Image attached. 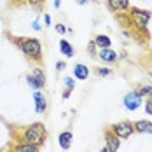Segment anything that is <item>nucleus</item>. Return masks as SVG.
Instances as JSON below:
<instances>
[{"instance_id":"f3484780","label":"nucleus","mask_w":152,"mask_h":152,"mask_svg":"<svg viewBox=\"0 0 152 152\" xmlns=\"http://www.w3.org/2000/svg\"><path fill=\"white\" fill-rule=\"evenodd\" d=\"M96 75H100V77L112 75V70L110 68H96Z\"/></svg>"},{"instance_id":"aec40b11","label":"nucleus","mask_w":152,"mask_h":152,"mask_svg":"<svg viewBox=\"0 0 152 152\" xmlns=\"http://www.w3.org/2000/svg\"><path fill=\"white\" fill-rule=\"evenodd\" d=\"M65 86H66V91H72L74 89V86H75V82H74V79H70V77H65Z\"/></svg>"},{"instance_id":"cd10ccee","label":"nucleus","mask_w":152,"mask_h":152,"mask_svg":"<svg viewBox=\"0 0 152 152\" xmlns=\"http://www.w3.org/2000/svg\"><path fill=\"white\" fill-rule=\"evenodd\" d=\"M151 77H152V72H151Z\"/></svg>"},{"instance_id":"412c9836","label":"nucleus","mask_w":152,"mask_h":152,"mask_svg":"<svg viewBox=\"0 0 152 152\" xmlns=\"http://www.w3.org/2000/svg\"><path fill=\"white\" fill-rule=\"evenodd\" d=\"M145 110H147V114H151L152 115V98L147 100V103H145Z\"/></svg>"},{"instance_id":"f257e3e1","label":"nucleus","mask_w":152,"mask_h":152,"mask_svg":"<svg viewBox=\"0 0 152 152\" xmlns=\"http://www.w3.org/2000/svg\"><path fill=\"white\" fill-rule=\"evenodd\" d=\"M47 131L46 126L42 122H33L30 126H26L23 131H21V142H26V143H31V145H37L40 147L44 142H46Z\"/></svg>"},{"instance_id":"4be33fe9","label":"nucleus","mask_w":152,"mask_h":152,"mask_svg":"<svg viewBox=\"0 0 152 152\" xmlns=\"http://www.w3.org/2000/svg\"><path fill=\"white\" fill-rule=\"evenodd\" d=\"M56 30H58V33H65L66 28H65V25H56Z\"/></svg>"},{"instance_id":"6ab92c4d","label":"nucleus","mask_w":152,"mask_h":152,"mask_svg":"<svg viewBox=\"0 0 152 152\" xmlns=\"http://www.w3.org/2000/svg\"><path fill=\"white\" fill-rule=\"evenodd\" d=\"M28 4L33 9H42L44 7V0H28Z\"/></svg>"},{"instance_id":"b1692460","label":"nucleus","mask_w":152,"mask_h":152,"mask_svg":"<svg viewBox=\"0 0 152 152\" xmlns=\"http://www.w3.org/2000/svg\"><path fill=\"white\" fill-rule=\"evenodd\" d=\"M89 53H91V54H94V42H91V44H89Z\"/></svg>"},{"instance_id":"9d476101","label":"nucleus","mask_w":152,"mask_h":152,"mask_svg":"<svg viewBox=\"0 0 152 152\" xmlns=\"http://www.w3.org/2000/svg\"><path fill=\"white\" fill-rule=\"evenodd\" d=\"M14 152H40V149L37 147V145H31V143H26V142H19V143H16Z\"/></svg>"},{"instance_id":"5701e85b","label":"nucleus","mask_w":152,"mask_h":152,"mask_svg":"<svg viewBox=\"0 0 152 152\" xmlns=\"http://www.w3.org/2000/svg\"><path fill=\"white\" fill-rule=\"evenodd\" d=\"M56 66H58V70H63V68H65V63H63V61H58Z\"/></svg>"},{"instance_id":"20e7f679","label":"nucleus","mask_w":152,"mask_h":152,"mask_svg":"<svg viewBox=\"0 0 152 152\" xmlns=\"http://www.w3.org/2000/svg\"><path fill=\"white\" fill-rule=\"evenodd\" d=\"M110 129H112V133L119 138V140H121V138H129L135 133V126H133V122H129V121L117 122V124H114Z\"/></svg>"},{"instance_id":"7ed1b4c3","label":"nucleus","mask_w":152,"mask_h":152,"mask_svg":"<svg viewBox=\"0 0 152 152\" xmlns=\"http://www.w3.org/2000/svg\"><path fill=\"white\" fill-rule=\"evenodd\" d=\"M129 18H131V21L137 25L140 30H145L147 25H149V21H151V18H152V12L151 11H145V9L131 7L129 9Z\"/></svg>"},{"instance_id":"c85d7f7f","label":"nucleus","mask_w":152,"mask_h":152,"mask_svg":"<svg viewBox=\"0 0 152 152\" xmlns=\"http://www.w3.org/2000/svg\"><path fill=\"white\" fill-rule=\"evenodd\" d=\"M11 152H14V151H11Z\"/></svg>"},{"instance_id":"39448f33","label":"nucleus","mask_w":152,"mask_h":152,"mask_svg":"<svg viewBox=\"0 0 152 152\" xmlns=\"http://www.w3.org/2000/svg\"><path fill=\"white\" fill-rule=\"evenodd\" d=\"M26 82L30 84L33 89H42L44 86H46V75H44V72L40 70V68H35L33 70V74H30V75L26 77Z\"/></svg>"},{"instance_id":"f03ea898","label":"nucleus","mask_w":152,"mask_h":152,"mask_svg":"<svg viewBox=\"0 0 152 152\" xmlns=\"http://www.w3.org/2000/svg\"><path fill=\"white\" fill-rule=\"evenodd\" d=\"M16 44L19 46V49L33 61H40L42 60V44L39 39H33V37H21V39H16Z\"/></svg>"},{"instance_id":"423d86ee","label":"nucleus","mask_w":152,"mask_h":152,"mask_svg":"<svg viewBox=\"0 0 152 152\" xmlns=\"http://www.w3.org/2000/svg\"><path fill=\"white\" fill-rule=\"evenodd\" d=\"M140 103H142V94L138 91L129 93V94L124 96V105H126L128 110H137L138 107H140Z\"/></svg>"},{"instance_id":"0eeeda50","label":"nucleus","mask_w":152,"mask_h":152,"mask_svg":"<svg viewBox=\"0 0 152 152\" xmlns=\"http://www.w3.org/2000/svg\"><path fill=\"white\" fill-rule=\"evenodd\" d=\"M105 142H107V151L117 152V149H119V138L112 133V129H107L105 131Z\"/></svg>"},{"instance_id":"2eb2a0df","label":"nucleus","mask_w":152,"mask_h":152,"mask_svg":"<svg viewBox=\"0 0 152 152\" xmlns=\"http://www.w3.org/2000/svg\"><path fill=\"white\" fill-rule=\"evenodd\" d=\"M60 51H61V54H65L66 58L74 56V47L68 44V40H60Z\"/></svg>"},{"instance_id":"bb28decb","label":"nucleus","mask_w":152,"mask_h":152,"mask_svg":"<svg viewBox=\"0 0 152 152\" xmlns=\"http://www.w3.org/2000/svg\"><path fill=\"white\" fill-rule=\"evenodd\" d=\"M102 152H108V151H107V147H105V149H103V151H102Z\"/></svg>"},{"instance_id":"1a4fd4ad","label":"nucleus","mask_w":152,"mask_h":152,"mask_svg":"<svg viewBox=\"0 0 152 152\" xmlns=\"http://www.w3.org/2000/svg\"><path fill=\"white\" fill-rule=\"evenodd\" d=\"M98 56H100V60H102V61H107V63H112V61L117 60V54H115V51H114V49H110V47L102 49V51L98 53Z\"/></svg>"},{"instance_id":"ddd939ff","label":"nucleus","mask_w":152,"mask_h":152,"mask_svg":"<svg viewBox=\"0 0 152 152\" xmlns=\"http://www.w3.org/2000/svg\"><path fill=\"white\" fill-rule=\"evenodd\" d=\"M58 142H60V147L63 151H68L70 149V145H72V133L70 131H63L58 138Z\"/></svg>"},{"instance_id":"9b49d317","label":"nucleus","mask_w":152,"mask_h":152,"mask_svg":"<svg viewBox=\"0 0 152 152\" xmlns=\"http://www.w3.org/2000/svg\"><path fill=\"white\" fill-rule=\"evenodd\" d=\"M33 98H35V108H37V112H39V114H42V112L46 110V107H47V103H46V96H44V94H42L40 91H35Z\"/></svg>"},{"instance_id":"4468645a","label":"nucleus","mask_w":152,"mask_h":152,"mask_svg":"<svg viewBox=\"0 0 152 152\" xmlns=\"http://www.w3.org/2000/svg\"><path fill=\"white\" fill-rule=\"evenodd\" d=\"M74 74H75L77 79H80V80H86L88 75H89V70H88V66L86 65H75V68H74Z\"/></svg>"},{"instance_id":"f8f14e48","label":"nucleus","mask_w":152,"mask_h":152,"mask_svg":"<svg viewBox=\"0 0 152 152\" xmlns=\"http://www.w3.org/2000/svg\"><path fill=\"white\" fill-rule=\"evenodd\" d=\"M137 133H151L152 135V122L151 121H137L133 122Z\"/></svg>"},{"instance_id":"a878e982","label":"nucleus","mask_w":152,"mask_h":152,"mask_svg":"<svg viewBox=\"0 0 152 152\" xmlns=\"http://www.w3.org/2000/svg\"><path fill=\"white\" fill-rule=\"evenodd\" d=\"M77 2H79V4H86L88 0H77Z\"/></svg>"},{"instance_id":"dca6fc26","label":"nucleus","mask_w":152,"mask_h":152,"mask_svg":"<svg viewBox=\"0 0 152 152\" xmlns=\"http://www.w3.org/2000/svg\"><path fill=\"white\" fill-rule=\"evenodd\" d=\"M93 42H94V46L102 47V49H105V47H110V39H108L107 35H96V39H94Z\"/></svg>"},{"instance_id":"393cba45","label":"nucleus","mask_w":152,"mask_h":152,"mask_svg":"<svg viewBox=\"0 0 152 152\" xmlns=\"http://www.w3.org/2000/svg\"><path fill=\"white\" fill-rule=\"evenodd\" d=\"M60 4H61L60 0H54V7H60Z\"/></svg>"},{"instance_id":"a211bd4d","label":"nucleus","mask_w":152,"mask_h":152,"mask_svg":"<svg viewBox=\"0 0 152 152\" xmlns=\"http://www.w3.org/2000/svg\"><path fill=\"white\" fill-rule=\"evenodd\" d=\"M138 93H140L142 96H143V94H147V96H151V98H152V86H142Z\"/></svg>"},{"instance_id":"6e6552de","label":"nucleus","mask_w":152,"mask_h":152,"mask_svg":"<svg viewBox=\"0 0 152 152\" xmlns=\"http://www.w3.org/2000/svg\"><path fill=\"white\" fill-rule=\"evenodd\" d=\"M107 4L112 11H129V2L128 0H107Z\"/></svg>"}]
</instances>
